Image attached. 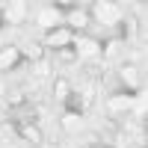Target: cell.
<instances>
[{
  "mask_svg": "<svg viewBox=\"0 0 148 148\" xmlns=\"http://www.w3.org/2000/svg\"><path fill=\"white\" fill-rule=\"evenodd\" d=\"M47 74H51V62H47V59H39V62H36V77H47Z\"/></svg>",
  "mask_w": 148,
  "mask_h": 148,
  "instance_id": "cell-19",
  "label": "cell"
},
{
  "mask_svg": "<svg viewBox=\"0 0 148 148\" xmlns=\"http://www.w3.org/2000/svg\"><path fill=\"white\" fill-rule=\"evenodd\" d=\"M89 21H92V15H89V9H71L68 12V30L71 33H80V30H86L89 27Z\"/></svg>",
  "mask_w": 148,
  "mask_h": 148,
  "instance_id": "cell-8",
  "label": "cell"
},
{
  "mask_svg": "<svg viewBox=\"0 0 148 148\" xmlns=\"http://www.w3.org/2000/svg\"><path fill=\"white\" fill-rule=\"evenodd\" d=\"M0 24H3V21H0Z\"/></svg>",
  "mask_w": 148,
  "mask_h": 148,
  "instance_id": "cell-22",
  "label": "cell"
},
{
  "mask_svg": "<svg viewBox=\"0 0 148 148\" xmlns=\"http://www.w3.org/2000/svg\"><path fill=\"white\" fill-rule=\"evenodd\" d=\"M136 98H139V92H113L107 98V116L110 119H119V116L130 113V107H133Z\"/></svg>",
  "mask_w": 148,
  "mask_h": 148,
  "instance_id": "cell-1",
  "label": "cell"
},
{
  "mask_svg": "<svg viewBox=\"0 0 148 148\" xmlns=\"http://www.w3.org/2000/svg\"><path fill=\"white\" fill-rule=\"evenodd\" d=\"M80 121H83V116H77V113H65V116H62V127H65V130H77Z\"/></svg>",
  "mask_w": 148,
  "mask_h": 148,
  "instance_id": "cell-14",
  "label": "cell"
},
{
  "mask_svg": "<svg viewBox=\"0 0 148 148\" xmlns=\"http://www.w3.org/2000/svg\"><path fill=\"white\" fill-rule=\"evenodd\" d=\"M116 30H119L116 39H119V42H125L127 36H130V21H121V18H119V21H116Z\"/></svg>",
  "mask_w": 148,
  "mask_h": 148,
  "instance_id": "cell-18",
  "label": "cell"
},
{
  "mask_svg": "<svg viewBox=\"0 0 148 148\" xmlns=\"http://www.w3.org/2000/svg\"><path fill=\"white\" fill-rule=\"evenodd\" d=\"M15 133L24 142H30V145H45V133H42L39 125H33V121H15Z\"/></svg>",
  "mask_w": 148,
  "mask_h": 148,
  "instance_id": "cell-5",
  "label": "cell"
},
{
  "mask_svg": "<svg viewBox=\"0 0 148 148\" xmlns=\"http://www.w3.org/2000/svg\"><path fill=\"white\" fill-rule=\"evenodd\" d=\"M89 15H95L98 24H110V27H116V21H119V6H116V3H107V0H98Z\"/></svg>",
  "mask_w": 148,
  "mask_h": 148,
  "instance_id": "cell-4",
  "label": "cell"
},
{
  "mask_svg": "<svg viewBox=\"0 0 148 148\" xmlns=\"http://www.w3.org/2000/svg\"><path fill=\"white\" fill-rule=\"evenodd\" d=\"M101 74H104V71L98 68V65H89V68H86V77H89V80H95V83L101 80Z\"/></svg>",
  "mask_w": 148,
  "mask_h": 148,
  "instance_id": "cell-21",
  "label": "cell"
},
{
  "mask_svg": "<svg viewBox=\"0 0 148 148\" xmlns=\"http://www.w3.org/2000/svg\"><path fill=\"white\" fill-rule=\"evenodd\" d=\"M68 95H71L68 80H65V77H56V80H53V98H56V101H65Z\"/></svg>",
  "mask_w": 148,
  "mask_h": 148,
  "instance_id": "cell-12",
  "label": "cell"
},
{
  "mask_svg": "<svg viewBox=\"0 0 148 148\" xmlns=\"http://www.w3.org/2000/svg\"><path fill=\"white\" fill-rule=\"evenodd\" d=\"M119 80L125 83L130 92H139V89H142V74H139V68L133 65V62H125V65H119Z\"/></svg>",
  "mask_w": 148,
  "mask_h": 148,
  "instance_id": "cell-6",
  "label": "cell"
},
{
  "mask_svg": "<svg viewBox=\"0 0 148 148\" xmlns=\"http://www.w3.org/2000/svg\"><path fill=\"white\" fill-rule=\"evenodd\" d=\"M119 51V39H107V42H101V56H113Z\"/></svg>",
  "mask_w": 148,
  "mask_h": 148,
  "instance_id": "cell-16",
  "label": "cell"
},
{
  "mask_svg": "<svg viewBox=\"0 0 148 148\" xmlns=\"http://www.w3.org/2000/svg\"><path fill=\"white\" fill-rule=\"evenodd\" d=\"M59 18H62V12H59V9H53V6H45V9L39 12V27H42V30H56Z\"/></svg>",
  "mask_w": 148,
  "mask_h": 148,
  "instance_id": "cell-9",
  "label": "cell"
},
{
  "mask_svg": "<svg viewBox=\"0 0 148 148\" xmlns=\"http://www.w3.org/2000/svg\"><path fill=\"white\" fill-rule=\"evenodd\" d=\"M0 21H3V24H12V27H18V24L27 21V6H24V3H9L3 12H0Z\"/></svg>",
  "mask_w": 148,
  "mask_h": 148,
  "instance_id": "cell-7",
  "label": "cell"
},
{
  "mask_svg": "<svg viewBox=\"0 0 148 148\" xmlns=\"http://www.w3.org/2000/svg\"><path fill=\"white\" fill-rule=\"evenodd\" d=\"M62 104H65V110H68V113H77V116H83V113H86V107H89V104H86V98H83L80 92H71Z\"/></svg>",
  "mask_w": 148,
  "mask_h": 148,
  "instance_id": "cell-11",
  "label": "cell"
},
{
  "mask_svg": "<svg viewBox=\"0 0 148 148\" xmlns=\"http://www.w3.org/2000/svg\"><path fill=\"white\" fill-rule=\"evenodd\" d=\"M59 59H62V62H77V47L74 45L62 47V51H59Z\"/></svg>",
  "mask_w": 148,
  "mask_h": 148,
  "instance_id": "cell-17",
  "label": "cell"
},
{
  "mask_svg": "<svg viewBox=\"0 0 148 148\" xmlns=\"http://www.w3.org/2000/svg\"><path fill=\"white\" fill-rule=\"evenodd\" d=\"M130 110H133V116H136V119L142 121V125H145V113H148V104L142 101V98H136V101H133V107H130Z\"/></svg>",
  "mask_w": 148,
  "mask_h": 148,
  "instance_id": "cell-15",
  "label": "cell"
},
{
  "mask_svg": "<svg viewBox=\"0 0 148 148\" xmlns=\"http://www.w3.org/2000/svg\"><path fill=\"white\" fill-rule=\"evenodd\" d=\"M74 47H77V56H101V42H92V39H80V42H74Z\"/></svg>",
  "mask_w": 148,
  "mask_h": 148,
  "instance_id": "cell-10",
  "label": "cell"
},
{
  "mask_svg": "<svg viewBox=\"0 0 148 148\" xmlns=\"http://www.w3.org/2000/svg\"><path fill=\"white\" fill-rule=\"evenodd\" d=\"M45 47H51V51H62V47H68V45H74V33L68 30V27H56V30H51L45 36V42H42Z\"/></svg>",
  "mask_w": 148,
  "mask_h": 148,
  "instance_id": "cell-2",
  "label": "cell"
},
{
  "mask_svg": "<svg viewBox=\"0 0 148 148\" xmlns=\"http://www.w3.org/2000/svg\"><path fill=\"white\" fill-rule=\"evenodd\" d=\"M24 51L18 45H3L0 47V71H12V68H18L21 62H24Z\"/></svg>",
  "mask_w": 148,
  "mask_h": 148,
  "instance_id": "cell-3",
  "label": "cell"
},
{
  "mask_svg": "<svg viewBox=\"0 0 148 148\" xmlns=\"http://www.w3.org/2000/svg\"><path fill=\"white\" fill-rule=\"evenodd\" d=\"M24 101H27V95H24V92H12V95L6 98V104H9V107H21Z\"/></svg>",
  "mask_w": 148,
  "mask_h": 148,
  "instance_id": "cell-20",
  "label": "cell"
},
{
  "mask_svg": "<svg viewBox=\"0 0 148 148\" xmlns=\"http://www.w3.org/2000/svg\"><path fill=\"white\" fill-rule=\"evenodd\" d=\"M24 56L36 59V62H39V59H45V45H42V42H30V45H27V53H24Z\"/></svg>",
  "mask_w": 148,
  "mask_h": 148,
  "instance_id": "cell-13",
  "label": "cell"
}]
</instances>
